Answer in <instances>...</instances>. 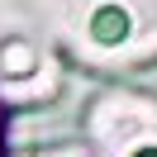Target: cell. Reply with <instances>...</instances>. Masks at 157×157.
<instances>
[{"instance_id": "obj_1", "label": "cell", "mask_w": 157, "mask_h": 157, "mask_svg": "<svg viewBox=\"0 0 157 157\" xmlns=\"http://www.w3.org/2000/svg\"><path fill=\"white\" fill-rule=\"evenodd\" d=\"M90 33H95V43L114 48V43L128 38V14L119 10V5H100V10L90 14Z\"/></svg>"}, {"instance_id": "obj_2", "label": "cell", "mask_w": 157, "mask_h": 157, "mask_svg": "<svg viewBox=\"0 0 157 157\" xmlns=\"http://www.w3.org/2000/svg\"><path fill=\"white\" fill-rule=\"evenodd\" d=\"M138 157H157V147H147V152H138Z\"/></svg>"}]
</instances>
